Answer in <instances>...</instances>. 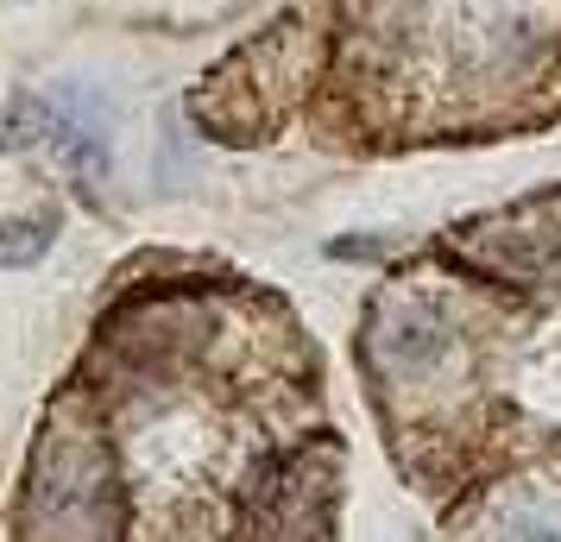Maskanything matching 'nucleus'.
<instances>
[{"label":"nucleus","mask_w":561,"mask_h":542,"mask_svg":"<svg viewBox=\"0 0 561 542\" xmlns=\"http://www.w3.org/2000/svg\"><path fill=\"white\" fill-rule=\"evenodd\" d=\"M51 246V221L45 215H13L0 221V265H38Z\"/></svg>","instance_id":"obj_1"}]
</instances>
